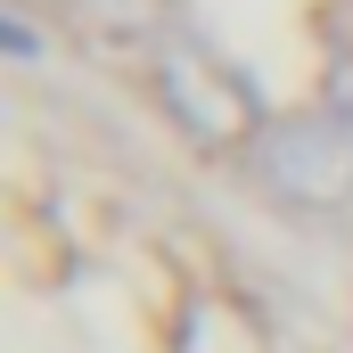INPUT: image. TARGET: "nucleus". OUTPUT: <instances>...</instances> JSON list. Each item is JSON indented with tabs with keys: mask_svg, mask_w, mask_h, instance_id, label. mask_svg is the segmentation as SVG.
I'll use <instances>...</instances> for the list:
<instances>
[{
	"mask_svg": "<svg viewBox=\"0 0 353 353\" xmlns=\"http://www.w3.org/2000/svg\"><path fill=\"white\" fill-rule=\"evenodd\" d=\"M247 181L296 222H345L353 214V123L312 107H279L263 140L247 148Z\"/></svg>",
	"mask_w": 353,
	"mask_h": 353,
	"instance_id": "nucleus-1",
	"label": "nucleus"
},
{
	"mask_svg": "<svg viewBox=\"0 0 353 353\" xmlns=\"http://www.w3.org/2000/svg\"><path fill=\"white\" fill-rule=\"evenodd\" d=\"M148 99H157V115L173 123L197 157H239L247 165V148L263 140V123H271V107L255 99V83L222 50L181 41V33L148 58Z\"/></svg>",
	"mask_w": 353,
	"mask_h": 353,
	"instance_id": "nucleus-2",
	"label": "nucleus"
},
{
	"mask_svg": "<svg viewBox=\"0 0 353 353\" xmlns=\"http://www.w3.org/2000/svg\"><path fill=\"white\" fill-rule=\"evenodd\" d=\"M66 25L99 50H123V58L148 66L173 41V0H66Z\"/></svg>",
	"mask_w": 353,
	"mask_h": 353,
	"instance_id": "nucleus-3",
	"label": "nucleus"
},
{
	"mask_svg": "<svg viewBox=\"0 0 353 353\" xmlns=\"http://www.w3.org/2000/svg\"><path fill=\"white\" fill-rule=\"evenodd\" d=\"M0 50H8V66H41L50 58V41L33 25V0H0Z\"/></svg>",
	"mask_w": 353,
	"mask_h": 353,
	"instance_id": "nucleus-4",
	"label": "nucleus"
},
{
	"mask_svg": "<svg viewBox=\"0 0 353 353\" xmlns=\"http://www.w3.org/2000/svg\"><path fill=\"white\" fill-rule=\"evenodd\" d=\"M321 107L353 123V50H337V58H329V74H321Z\"/></svg>",
	"mask_w": 353,
	"mask_h": 353,
	"instance_id": "nucleus-5",
	"label": "nucleus"
}]
</instances>
